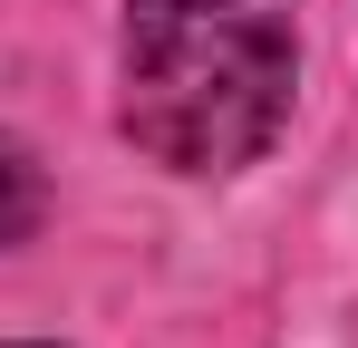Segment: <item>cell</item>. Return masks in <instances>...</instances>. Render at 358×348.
I'll return each mask as SVG.
<instances>
[{"mask_svg":"<svg viewBox=\"0 0 358 348\" xmlns=\"http://www.w3.org/2000/svg\"><path fill=\"white\" fill-rule=\"evenodd\" d=\"M300 68V0H126V136L175 174L252 165Z\"/></svg>","mask_w":358,"mask_h":348,"instance_id":"1","label":"cell"},{"mask_svg":"<svg viewBox=\"0 0 358 348\" xmlns=\"http://www.w3.org/2000/svg\"><path fill=\"white\" fill-rule=\"evenodd\" d=\"M29 223H39V165H29V145L0 136V242H20Z\"/></svg>","mask_w":358,"mask_h":348,"instance_id":"2","label":"cell"}]
</instances>
